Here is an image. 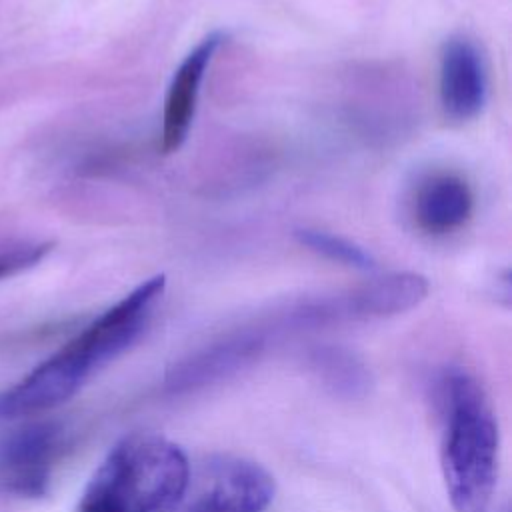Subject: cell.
<instances>
[{
  "mask_svg": "<svg viewBox=\"0 0 512 512\" xmlns=\"http://www.w3.org/2000/svg\"><path fill=\"white\" fill-rule=\"evenodd\" d=\"M474 208V196L466 180L456 174L430 176L416 192L414 216L418 226L434 236L462 228Z\"/></svg>",
  "mask_w": 512,
  "mask_h": 512,
  "instance_id": "cell-9",
  "label": "cell"
},
{
  "mask_svg": "<svg viewBox=\"0 0 512 512\" xmlns=\"http://www.w3.org/2000/svg\"><path fill=\"white\" fill-rule=\"evenodd\" d=\"M428 294V280L416 272H390L342 294L348 320L384 318L418 306Z\"/></svg>",
  "mask_w": 512,
  "mask_h": 512,
  "instance_id": "cell-8",
  "label": "cell"
},
{
  "mask_svg": "<svg viewBox=\"0 0 512 512\" xmlns=\"http://www.w3.org/2000/svg\"><path fill=\"white\" fill-rule=\"evenodd\" d=\"M488 96V76L478 48L468 38H450L440 52V102L448 118H474Z\"/></svg>",
  "mask_w": 512,
  "mask_h": 512,
  "instance_id": "cell-7",
  "label": "cell"
},
{
  "mask_svg": "<svg viewBox=\"0 0 512 512\" xmlns=\"http://www.w3.org/2000/svg\"><path fill=\"white\" fill-rule=\"evenodd\" d=\"M224 38L226 36L220 30L210 32L184 56L176 68L162 110V150L166 154L176 152L184 144L194 120L202 78Z\"/></svg>",
  "mask_w": 512,
  "mask_h": 512,
  "instance_id": "cell-6",
  "label": "cell"
},
{
  "mask_svg": "<svg viewBox=\"0 0 512 512\" xmlns=\"http://www.w3.org/2000/svg\"><path fill=\"white\" fill-rule=\"evenodd\" d=\"M52 250V242L20 244L8 250H0V282L12 278L28 268H34Z\"/></svg>",
  "mask_w": 512,
  "mask_h": 512,
  "instance_id": "cell-12",
  "label": "cell"
},
{
  "mask_svg": "<svg viewBox=\"0 0 512 512\" xmlns=\"http://www.w3.org/2000/svg\"><path fill=\"white\" fill-rule=\"evenodd\" d=\"M64 440V426L56 420L30 422L6 434L0 440V488L20 498L46 496Z\"/></svg>",
  "mask_w": 512,
  "mask_h": 512,
  "instance_id": "cell-4",
  "label": "cell"
},
{
  "mask_svg": "<svg viewBox=\"0 0 512 512\" xmlns=\"http://www.w3.org/2000/svg\"><path fill=\"white\" fill-rule=\"evenodd\" d=\"M272 474L246 458L210 462L182 512H264L274 500Z\"/></svg>",
  "mask_w": 512,
  "mask_h": 512,
  "instance_id": "cell-5",
  "label": "cell"
},
{
  "mask_svg": "<svg viewBox=\"0 0 512 512\" xmlns=\"http://www.w3.org/2000/svg\"><path fill=\"white\" fill-rule=\"evenodd\" d=\"M312 370L330 392L344 398L362 396L370 386V374L366 366L348 350H316L312 356Z\"/></svg>",
  "mask_w": 512,
  "mask_h": 512,
  "instance_id": "cell-10",
  "label": "cell"
},
{
  "mask_svg": "<svg viewBox=\"0 0 512 512\" xmlns=\"http://www.w3.org/2000/svg\"><path fill=\"white\" fill-rule=\"evenodd\" d=\"M298 242L304 244L306 248L334 260V262H342L346 266H354V268H362V270H370L376 266L374 258L358 244L324 232V230H314V228H300L294 232Z\"/></svg>",
  "mask_w": 512,
  "mask_h": 512,
  "instance_id": "cell-11",
  "label": "cell"
},
{
  "mask_svg": "<svg viewBox=\"0 0 512 512\" xmlns=\"http://www.w3.org/2000/svg\"><path fill=\"white\" fill-rule=\"evenodd\" d=\"M442 436L440 470L454 512H488L498 482L500 434L480 380L450 368L438 386Z\"/></svg>",
  "mask_w": 512,
  "mask_h": 512,
  "instance_id": "cell-2",
  "label": "cell"
},
{
  "mask_svg": "<svg viewBox=\"0 0 512 512\" xmlns=\"http://www.w3.org/2000/svg\"><path fill=\"white\" fill-rule=\"evenodd\" d=\"M190 486L184 450L152 432L118 440L86 482L76 512H178Z\"/></svg>",
  "mask_w": 512,
  "mask_h": 512,
  "instance_id": "cell-3",
  "label": "cell"
},
{
  "mask_svg": "<svg viewBox=\"0 0 512 512\" xmlns=\"http://www.w3.org/2000/svg\"><path fill=\"white\" fill-rule=\"evenodd\" d=\"M164 286L162 274L144 280L14 386L2 390L0 418L44 414L70 400L144 334Z\"/></svg>",
  "mask_w": 512,
  "mask_h": 512,
  "instance_id": "cell-1",
  "label": "cell"
}]
</instances>
